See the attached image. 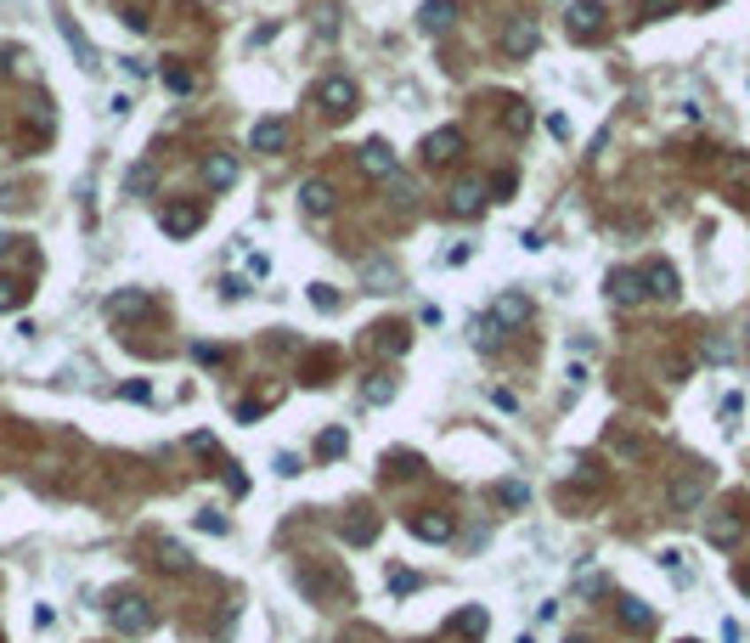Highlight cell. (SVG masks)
Returning <instances> with one entry per match:
<instances>
[{"label": "cell", "instance_id": "6da1fadb", "mask_svg": "<svg viewBox=\"0 0 750 643\" xmlns=\"http://www.w3.org/2000/svg\"><path fill=\"white\" fill-rule=\"evenodd\" d=\"M107 621H113L119 632L142 638V632H152V604L142 599V593H113V604H107Z\"/></svg>", "mask_w": 750, "mask_h": 643}, {"label": "cell", "instance_id": "7a4b0ae2", "mask_svg": "<svg viewBox=\"0 0 750 643\" xmlns=\"http://www.w3.org/2000/svg\"><path fill=\"white\" fill-rule=\"evenodd\" d=\"M316 107H321L328 119L356 113V80H344V74H328V80L316 85Z\"/></svg>", "mask_w": 750, "mask_h": 643}, {"label": "cell", "instance_id": "3957f363", "mask_svg": "<svg viewBox=\"0 0 750 643\" xmlns=\"http://www.w3.org/2000/svg\"><path fill=\"white\" fill-rule=\"evenodd\" d=\"M530 316H536V305H530V294H519V288H502V294L491 299V322H497V328H525Z\"/></svg>", "mask_w": 750, "mask_h": 643}, {"label": "cell", "instance_id": "277c9868", "mask_svg": "<svg viewBox=\"0 0 750 643\" xmlns=\"http://www.w3.org/2000/svg\"><path fill=\"white\" fill-rule=\"evenodd\" d=\"M485 192H491V187H485L480 175H463V181H457V187L446 192V204H452V214H457V221H474V214L485 209Z\"/></svg>", "mask_w": 750, "mask_h": 643}, {"label": "cell", "instance_id": "5b68a950", "mask_svg": "<svg viewBox=\"0 0 750 643\" xmlns=\"http://www.w3.org/2000/svg\"><path fill=\"white\" fill-rule=\"evenodd\" d=\"M706 474H677L671 480V492H666V502H671V514H694L700 502H706Z\"/></svg>", "mask_w": 750, "mask_h": 643}, {"label": "cell", "instance_id": "8992f818", "mask_svg": "<svg viewBox=\"0 0 750 643\" xmlns=\"http://www.w3.org/2000/svg\"><path fill=\"white\" fill-rule=\"evenodd\" d=\"M536 45H542V28H536V18H514L508 28H502V51H508V57H530Z\"/></svg>", "mask_w": 750, "mask_h": 643}, {"label": "cell", "instance_id": "52a82bcc", "mask_svg": "<svg viewBox=\"0 0 750 643\" xmlns=\"http://www.w3.org/2000/svg\"><path fill=\"white\" fill-rule=\"evenodd\" d=\"M249 142H254V152H288V142H294V125H288V119H259Z\"/></svg>", "mask_w": 750, "mask_h": 643}, {"label": "cell", "instance_id": "ba28073f", "mask_svg": "<svg viewBox=\"0 0 750 643\" xmlns=\"http://www.w3.org/2000/svg\"><path fill=\"white\" fill-rule=\"evenodd\" d=\"M570 35L576 40H599L604 35V6L599 0H576L570 6Z\"/></svg>", "mask_w": 750, "mask_h": 643}, {"label": "cell", "instance_id": "9c48e42d", "mask_svg": "<svg viewBox=\"0 0 750 643\" xmlns=\"http://www.w3.org/2000/svg\"><path fill=\"white\" fill-rule=\"evenodd\" d=\"M423 159H429V164H452V159H463V130H457V125L435 130V136L423 142Z\"/></svg>", "mask_w": 750, "mask_h": 643}, {"label": "cell", "instance_id": "30bf717a", "mask_svg": "<svg viewBox=\"0 0 750 643\" xmlns=\"http://www.w3.org/2000/svg\"><path fill=\"white\" fill-rule=\"evenodd\" d=\"M361 170H367V175H378V181H390L395 170H401V159H395V147H390V142H378V136H373V142L361 147Z\"/></svg>", "mask_w": 750, "mask_h": 643}, {"label": "cell", "instance_id": "8fae6325", "mask_svg": "<svg viewBox=\"0 0 750 643\" xmlns=\"http://www.w3.org/2000/svg\"><path fill=\"white\" fill-rule=\"evenodd\" d=\"M452 23H457V0H423V6H418V28H423V35H446Z\"/></svg>", "mask_w": 750, "mask_h": 643}, {"label": "cell", "instance_id": "7c38bea8", "mask_svg": "<svg viewBox=\"0 0 750 643\" xmlns=\"http://www.w3.org/2000/svg\"><path fill=\"white\" fill-rule=\"evenodd\" d=\"M406 525H412V536H423V542H452V531H457L452 514H435V508H429V514H412Z\"/></svg>", "mask_w": 750, "mask_h": 643}, {"label": "cell", "instance_id": "4fadbf2b", "mask_svg": "<svg viewBox=\"0 0 750 643\" xmlns=\"http://www.w3.org/2000/svg\"><path fill=\"white\" fill-rule=\"evenodd\" d=\"M649 288H643V271H609V299L615 305H638Z\"/></svg>", "mask_w": 750, "mask_h": 643}, {"label": "cell", "instance_id": "5bb4252c", "mask_svg": "<svg viewBox=\"0 0 750 643\" xmlns=\"http://www.w3.org/2000/svg\"><path fill=\"white\" fill-rule=\"evenodd\" d=\"M361 288L367 294H395V288H401V271L384 266V260H373V266H361Z\"/></svg>", "mask_w": 750, "mask_h": 643}, {"label": "cell", "instance_id": "9a60e30c", "mask_svg": "<svg viewBox=\"0 0 750 643\" xmlns=\"http://www.w3.org/2000/svg\"><path fill=\"white\" fill-rule=\"evenodd\" d=\"M643 288H649L654 299H677V288H683V283H677V271H671L666 260H654V266L643 271Z\"/></svg>", "mask_w": 750, "mask_h": 643}, {"label": "cell", "instance_id": "2e32d148", "mask_svg": "<svg viewBox=\"0 0 750 643\" xmlns=\"http://www.w3.org/2000/svg\"><path fill=\"white\" fill-rule=\"evenodd\" d=\"M159 226H164L170 237H192L197 226H204V209H164V214H159Z\"/></svg>", "mask_w": 750, "mask_h": 643}, {"label": "cell", "instance_id": "e0dca14e", "mask_svg": "<svg viewBox=\"0 0 750 643\" xmlns=\"http://www.w3.org/2000/svg\"><path fill=\"white\" fill-rule=\"evenodd\" d=\"M485 626H491V616H485L480 604H468V609H457V616L446 621V632H457V638H480Z\"/></svg>", "mask_w": 750, "mask_h": 643}, {"label": "cell", "instance_id": "ac0fdd59", "mask_svg": "<svg viewBox=\"0 0 750 643\" xmlns=\"http://www.w3.org/2000/svg\"><path fill=\"white\" fill-rule=\"evenodd\" d=\"M299 204H305V214H316V221H321V214H333V187H328V181H305Z\"/></svg>", "mask_w": 750, "mask_h": 643}, {"label": "cell", "instance_id": "d6986e66", "mask_svg": "<svg viewBox=\"0 0 750 643\" xmlns=\"http://www.w3.org/2000/svg\"><path fill=\"white\" fill-rule=\"evenodd\" d=\"M621 626H626V632H638V638L654 632V609L643 604V599H621Z\"/></svg>", "mask_w": 750, "mask_h": 643}, {"label": "cell", "instance_id": "ffe728a7", "mask_svg": "<svg viewBox=\"0 0 750 643\" xmlns=\"http://www.w3.org/2000/svg\"><path fill=\"white\" fill-rule=\"evenodd\" d=\"M204 181H209V187H232V181H237V159H232V152H209V159H204Z\"/></svg>", "mask_w": 750, "mask_h": 643}, {"label": "cell", "instance_id": "44dd1931", "mask_svg": "<svg viewBox=\"0 0 750 643\" xmlns=\"http://www.w3.org/2000/svg\"><path fill=\"white\" fill-rule=\"evenodd\" d=\"M57 28H63V40H68V51L80 57V68H97V45H90L80 28H73V18H57Z\"/></svg>", "mask_w": 750, "mask_h": 643}, {"label": "cell", "instance_id": "7402d4cb", "mask_svg": "<svg viewBox=\"0 0 750 643\" xmlns=\"http://www.w3.org/2000/svg\"><path fill=\"white\" fill-rule=\"evenodd\" d=\"M739 536H745V525H739L733 514H716L711 525H706V542H711V547H733Z\"/></svg>", "mask_w": 750, "mask_h": 643}, {"label": "cell", "instance_id": "603a6c76", "mask_svg": "<svg viewBox=\"0 0 750 643\" xmlns=\"http://www.w3.org/2000/svg\"><path fill=\"white\" fill-rule=\"evenodd\" d=\"M361 395H367V407H384V401H395V378L390 373H373L361 384Z\"/></svg>", "mask_w": 750, "mask_h": 643}, {"label": "cell", "instance_id": "cb8c5ba5", "mask_svg": "<svg viewBox=\"0 0 750 643\" xmlns=\"http://www.w3.org/2000/svg\"><path fill=\"white\" fill-rule=\"evenodd\" d=\"M700 356H706V361H723V367H728L733 356H739V345H733V339H723V333H706V345H700Z\"/></svg>", "mask_w": 750, "mask_h": 643}, {"label": "cell", "instance_id": "d4e9b609", "mask_svg": "<svg viewBox=\"0 0 750 643\" xmlns=\"http://www.w3.org/2000/svg\"><path fill=\"white\" fill-rule=\"evenodd\" d=\"M723 181L733 192H750V159H745V152H733V159L723 164Z\"/></svg>", "mask_w": 750, "mask_h": 643}, {"label": "cell", "instance_id": "484cf974", "mask_svg": "<svg viewBox=\"0 0 750 643\" xmlns=\"http://www.w3.org/2000/svg\"><path fill=\"white\" fill-rule=\"evenodd\" d=\"M107 311H113V316H142V311H147V294H142V288H130V294H113V299H107Z\"/></svg>", "mask_w": 750, "mask_h": 643}, {"label": "cell", "instance_id": "4316f807", "mask_svg": "<svg viewBox=\"0 0 750 643\" xmlns=\"http://www.w3.org/2000/svg\"><path fill=\"white\" fill-rule=\"evenodd\" d=\"M502 125H508V136H525L530 125H536V113L525 102H508V113H502Z\"/></svg>", "mask_w": 750, "mask_h": 643}, {"label": "cell", "instance_id": "83f0119b", "mask_svg": "<svg viewBox=\"0 0 750 643\" xmlns=\"http://www.w3.org/2000/svg\"><path fill=\"white\" fill-rule=\"evenodd\" d=\"M152 181H159V170H152V159H142V164L125 175V192H152Z\"/></svg>", "mask_w": 750, "mask_h": 643}, {"label": "cell", "instance_id": "f1b7e54d", "mask_svg": "<svg viewBox=\"0 0 750 643\" xmlns=\"http://www.w3.org/2000/svg\"><path fill=\"white\" fill-rule=\"evenodd\" d=\"M164 85H170L175 97H192V90H197V74H187V68L170 63V68H164Z\"/></svg>", "mask_w": 750, "mask_h": 643}, {"label": "cell", "instance_id": "f546056e", "mask_svg": "<svg viewBox=\"0 0 750 643\" xmlns=\"http://www.w3.org/2000/svg\"><path fill=\"white\" fill-rule=\"evenodd\" d=\"M418 587H423V576H418V570H401V564L390 570V593H395V599H401V593H418Z\"/></svg>", "mask_w": 750, "mask_h": 643}, {"label": "cell", "instance_id": "4dcf8cb0", "mask_svg": "<svg viewBox=\"0 0 750 643\" xmlns=\"http://www.w3.org/2000/svg\"><path fill=\"white\" fill-rule=\"evenodd\" d=\"M159 554H164V559H159L164 570H187V564H192V554H187V547H181V542H164Z\"/></svg>", "mask_w": 750, "mask_h": 643}, {"label": "cell", "instance_id": "1f68e13d", "mask_svg": "<svg viewBox=\"0 0 750 643\" xmlns=\"http://www.w3.org/2000/svg\"><path fill=\"white\" fill-rule=\"evenodd\" d=\"M390 198H395V204H412V198H418V181L395 170V175H390Z\"/></svg>", "mask_w": 750, "mask_h": 643}, {"label": "cell", "instance_id": "d6a6232c", "mask_svg": "<svg viewBox=\"0 0 750 643\" xmlns=\"http://www.w3.org/2000/svg\"><path fill=\"white\" fill-rule=\"evenodd\" d=\"M373 333H378V350H390V356L406 350V328H373Z\"/></svg>", "mask_w": 750, "mask_h": 643}, {"label": "cell", "instance_id": "836d02e7", "mask_svg": "<svg viewBox=\"0 0 750 643\" xmlns=\"http://www.w3.org/2000/svg\"><path fill=\"white\" fill-rule=\"evenodd\" d=\"M18 305H23V288L12 277H0V311H18Z\"/></svg>", "mask_w": 750, "mask_h": 643}, {"label": "cell", "instance_id": "e575fe53", "mask_svg": "<svg viewBox=\"0 0 750 643\" xmlns=\"http://www.w3.org/2000/svg\"><path fill=\"white\" fill-rule=\"evenodd\" d=\"M311 299L321 305V311H339V294H333L328 283H311Z\"/></svg>", "mask_w": 750, "mask_h": 643}, {"label": "cell", "instance_id": "d590c367", "mask_svg": "<svg viewBox=\"0 0 750 643\" xmlns=\"http://www.w3.org/2000/svg\"><path fill=\"white\" fill-rule=\"evenodd\" d=\"M638 6H643V18H671L677 0H638Z\"/></svg>", "mask_w": 750, "mask_h": 643}, {"label": "cell", "instance_id": "8d00e7d4", "mask_svg": "<svg viewBox=\"0 0 750 643\" xmlns=\"http://www.w3.org/2000/svg\"><path fill=\"white\" fill-rule=\"evenodd\" d=\"M321 452L339 457V452H344V429H328V435H321Z\"/></svg>", "mask_w": 750, "mask_h": 643}, {"label": "cell", "instance_id": "74e56055", "mask_svg": "<svg viewBox=\"0 0 750 643\" xmlns=\"http://www.w3.org/2000/svg\"><path fill=\"white\" fill-rule=\"evenodd\" d=\"M502 502H508V508H519V502H525V485H514V480H502Z\"/></svg>", "mask_w": 750, "mask_h": 643}, {"label": "cell", "instance_id": "f35d334b", "mask_svg": "<svg viewBox=\"0 0 750 643\" xmlns=\"http://www.w3.org/2000/svg\"><path fill=\"white\" fill-rule=\"evenodd\" d=\"M197 531H220L226 536V519L220 514H197Z\"/></svg>", "mask_w": 750, "mask_h": 643}, {"label": "cell", "instance_id": "ab89813d", "mask_svg": "<svg viewBox=\"0 0 750 643\" xmlns=\"http://www.w3.org/2000/svg\"><path fill=\"white\" fill-rule=\"evenodd\" d=\"M564 643H592V638H581V632H576V638H564Z\"/></svg>", "mask_w": 750, "mask_h": 643}, {"label": "cell", "instance_id": "60d3db41", "mask_svg": "<svg viewBox=\"0 0 750 643\" xmlns=\"http://www.w3.org/2000/svg\"><path fill=\"white\" fill-rule=\"evenodd\" d=\"M706 6H723V0H706Z\"/></svg>", "mask_w": 750, "mask_h": 643}, {"label": "cell", "instance_id": "b9f144b4", "mask_svg": "<svg viewBox=\"0 0 750 643\" xmlns=\"http://www.w3.org/2000/svg\"><path fill=\"white\" fill-rule=\"evenodd\" d=\"M683 643H694V638H683Z\"/></svg>", "mask_w": 750, "mask_h": 643}]
</instances>
